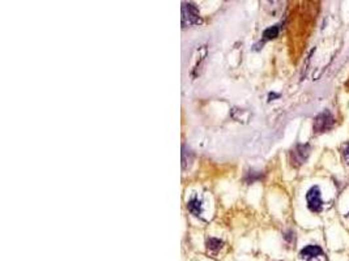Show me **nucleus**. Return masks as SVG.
I'll return each instance as SVG.
<instances>
[{
	"label": "nucleus",
	"instance_id": "11",
	"mask_svg": "<svg viewBox=\"0 0 349 261\" xmlns=\"http://www.w3.org/2000/svg\"><path fill=\"white\" fill-rule=\"evenodd\" d=\"M343 158H344L347 165H349V143L346 144L344 148H343Z\"/></svg>",
	"mask_w": 349,
	"mask_h": 261
},
{
	"label": "nucleus",
	"instance_id": "14",
	"mask_svg": "<svg viewBox=\"0 0 349 261\" xmlns=\"http://www.w3.org/2000/svg\"><path fill=\"white\" fill-rule=\"evenodd\" d=\"M347 216H349V213H348V214H347Z\"/></svg>",
	"mask_w": 349,
	"mask_h": 261
},
{
	"label": "nucleus",
	"instance_id": "9",
	"mask_svg": "<svg viewBox=\"0 0 349 261\" xmlns=\"http://www.w3.org/2000/svg\"><path fill=\"white\" fill-rule=\"evenodd\" d=\"M279 31H280L279 25H274V26L267 27V29L263 31V38L264 39H274V38H276L279 35Z\"/></svg>",
	"mask_w": 349,
	"mask_h": 261
},
{
	"label": "nucleus",
	"instance_id": "2",
	"mask_svg": "<svg viewBox=\"0 0 349 261\" xmlns=\"http://www.w3.org/2000/svg\"><path fill=\"white\" fill-rule=\"evenodd\" d=\"M335 124V118L332 115L329 110H325L323 112H321L319 115L315 116L314 119V132L315 133H322L326 131H330V129L334 127Z\"/></svg>",
	"mask_w": 349,
	"mask_h": 261
},
{
	"label": "nucleus",
	"instance_id": "5",
	"mask_svg": "<svg viewBox=\"0 0 349 261\" xmlns=\"http://www.w3.org/2000/svg\"><path fill=\"white\" fill-rule=\"evenodd\" d=\"M300 256L302 259H305V260L312 261L313 259H318L321 256H323V250L321 248V246L309 245L305 248H302L301 252H300Z\"/></svg>",
	"mask_w": 349,
	"mask_h": 261
},
{
	"label": "nucleus",
	"instance_id": "1",
	"mask_svg": "<svg viewBox=\"0 0 349 261\" xmlns=\"http://www.w3.org/2000/svg\"><path fill=\"white\" fill-rule=\"evenodd\" d=\"M202 22L199 9L194 3H182V24L183 26H192Z\"/></svg>",
	"mask_w": 349,
	"mask_h": 261
},
{
	"label": "nucleus",
	"instance_id": "13",
	"mask_svg": "<svg viewBox=\"0 0 349 261\" xmlns=\"http://www.w3.org/2000/svg\"><path fill=\"white\" fill-rule=\"evenodd\" d=\"M279 97H280V94H278V93H270L268 101H274V98H279Z\"/></svg>",
	"mask_w": 349,
	"mask_h": 261
},
{
	"label": "nucleus",
	"instance_id": "4",
	"mask_svg": "<svg viewBox=\"0 0 349 261\" xmlns=\"http://www.w3.org/2000/svg\"><path fill=\"white\" fill-rule=\"evenodd\" d=\"M309 154H310V145L309 144H298L295 149L292 150V163L295 166H300L306 162Z\"/></svg>",
	"mask_w": 349,
	"mask_h": 261
},
{
	"label": "nucleus",
	"instance_id": "3",
	"mask_svg": "<svg viewBox=\"0 0 349 261\" xmlns=\"http://www.w3.org/2000/svg\"><path fill=\"white\" fill-rule=\"evenodd\" d=\"M306 201H308V208L314 213L322 212L323 201H322V192L318 186L312 187L306 194Z\"/></svg>",
	"mask_w": 349,
	"mask_h": 261
},
{
	"label": "nucleus",
	"instance_id": "10",
	"mask_svg": "<svg viewBox=\"0 0 349 261\" xmlns=\"http://www.w3.org/2000/svg\"><path fill=\"white\" fill-rule=\"evenodd\" d=\"M263 178V174L262 173H258V171H249L246 175V178H245V180H246L247 183H254V182H257V180L262 179Z\"/></svg>",
	"mask_w": 349,
	"mask_h": 261
},
{
	"label": "nucleus",
	"instance_id": "6",
	"mask_svg": "<svg viewBox=\"0 0 349 261\" xmlns=\"http://www.w3.org/2000/svg\"><path fill=\"white\" fill-rule=\"evenodd\" d=\"M187 208H188V211L191 212L194 216H196V217H200V216H202L203 213L202 201L199 200L198 197H191V199L188 200Z\"/></svg>",
	"mask_w": 349,
	"mask_h": 261
},
{
	"label": "nucleus",
	"instance_id": "12",
	"mask_svg": "<svg viewBox=\"0 0 349 261\" xmlns=\"http://www.w3.org/2000/svg\"><path fill=\"white\" fill-rule=\"evenodd\" d=\"M284 239L287 242H293V239H295V233L293 231H287V233H284Z\"/></svg>",
	"mask_w": 349,
	"mask_h": 261
},
{
	"label": "nucleus",
	"instance_id": "7",
	"mask_svg": "<svg viewBox=\"0 0 349 261\" xmlns=\"http://www.w3.org/2000/svg\"><path fill=\"white\" fill-rule=\"evenodd\" d=\"M192 160H194L192 152L183 145V148H182V167H183V170H187L188 167L191 166Z\"/></svg>",
	"mask_w": 349,
	"mask_h": 261
},
{
	"label": "nucleus",
	"instance_id": "8",
	"mask_svg": "<svg viewBox=\"0 0 349 261\" xmlns=\"http://www.w3.org/2000/svg\"><path fill=\"white\" fill-rule=\"evenodd\" d=\"M223 247H224V242L220 241L219 238H209L208 241H207V248L211 250V251L217 252L220 251Z\"/></svg>",
	"mask_w": 349,
	"mask_h": 261
}]
</instances>
